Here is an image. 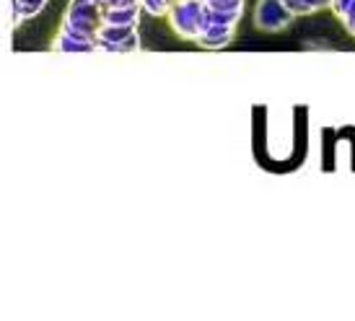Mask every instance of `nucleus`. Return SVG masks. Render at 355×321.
Masks as SVG:
<instances>
[{
  "mask_svg": "<svg viewBox=\"0 0 355 321\" xmlns=\"http://www.w3.org/2000/svg\"><path fill=\"white\" fill-rule=\"evenodd\" d=\"M104 10H107V0H70L62 16V31L80 40L96 42L104 26Z\"/></svg>",
  "mask_w": 355,
  "mask_h": 321,
  "instance_id": "1",
  "label": "nucleus"
},
{
  "mask_svg": "<svg viewBox=\"0 0 355 321\" xmlns=\"http://www.w3.org/2000/svg\"><path fill=\"white\" fill-rule=\"evenodd\" d=\"M202 10H205V0H174L168 8V24L184 40L198 42L200 31H202Z\"/></svg>",
  "mask_w": 355,
  "mask_h": 321,
  "instance_id": "2",
  "label": "nucleus"
},
{
  "mask_svg": "<svg viewBox=\"0 0 355 321\" xmlns=\"http://www.w3.org/2000/svg\"><path fill=\"white\" fill-rule=\"evenodd\" d=\"M99 49L112 55H135L140 49L138 26H112L104 24L99 31Z\"/></svg>",
  "mask_w": 355,
  "mask_h": 321,
  "instance_id": "3",
  "label": "nucleus"
},
{
  "mask_svg": "<svg viewBox=\"0 0 355 321\" xmlns=\"http://www.w3.org/2000/svg\"><path fill=\"white\" fill-rule=\"evenodd\" d=\"M296 13H291L283 0H259L254 10V24L262 31H283L291 26Z\"/></svg>",
  "mask_w": 355,
  "mask_h": 321,
  "instance_id": "4",
  "label": "nucleus"
},
{
  "mask_svg": "<svg viewBox=\"0 0 355 321\" xmlns=\"http://www.w3.org/2000/svg\"><path fill=\"white\" fill-rule=\"evenodd\" d=\"M52 49H55V52H62V55H83V52H96V49H99V42L80 40V37H73V34L60 29L58 40L52 42Z\"/></svg>",
  "mask_w": 355,
  "mask_h": 321,
  "instance_id": "5",
  "label": "nucleus"
},
{
  "mask_svg": "<svg viewBox=\"0 0 355 321\" xmlns=\"http://www.w3.org/2000/svg\"><path fill=\"white\" fill-rule=\"evenodd\" d=\"M234 29L236 26H223V24H210L207 29H202V34L198 37V44L205 49H220L226 47L228 42L234 40Z\"/></svg>",
  "mask_w": 355,
  "mask_h": 321,
  "instance_id": "6",
  "label": "nucleus"
},
{
  "mask_svg": "<svg viewBox=\"0 0 355 321\" xmlns=\"http://www.w3.org/2000/svg\"><path fill=\"white\" fill-rule=\"evenodd\" d=\"M140 13H143L140 6H109L104 10V24H112V26H138Z\"/></svg>",
  "mask_w": 355,
  "mask_h": 321,
  "instance_id": "7",
  "label": "nucleus"
},
{
  "mask_svg": "<svg viewBox=\"0 0 355 321\" xmlns=\"http://www.w3.org/2000/svg\"><path fill=\"white\" fill-rule=\"evenodd\" d=\"M47 3H50V0H13V21L21 24V21H26V19H34L37 13L44 10Z\"/></svg>",
  "mask_w": 355,
  "mask_h": 321,
  "instance_id": "8",
  "label": "nucleus"
},
{
  "mask_svg": "<svg viewBox=\"0 0 355 321\" xmlns=\"http://www.w3.org/2000/svg\"><path fill=\"white\" fill-rule=\"evenodd\" d=\"M174 0H140V8L146 10L148 16H166Z\"/></svg>",
  "mask_w": 355,
  "mask_h": 321,
  "instance_id": "9",
  "label": "nucleus"
},
{
  "mask_svg": "<svg viewBox=\"0 0 355 321\" xmlns=\"http://www.w3.org/2000/svg\"><path fill=\"white\" fill-rule=\"evenodd\" d=\"M301 3H304L306 13H319V10L332 8V3H335V0H301Z\"/></svg>",
  "mask_w": 355,
  "mask_h": 321,
  "instance_id": "10",
  "label": "nucleus"
},
{
  "mask_svg": "<svg viewBox=\"0 0 355 321\" xmlns=\"http://www.w3.org/2000/svg\"><path fill=\"white\" fill-rule=\"evenodd\" d=\"M353 6H355V0H335V3H332V10H335L337 16L343 19V16H345V13L353 8Z\"/></svg>",
  "mask_w": 355,
  "mask_h": 321,
  "instance_id": "11",
  "label": "nucleus"
},
{
  "mask_svg": "<svg viewBox=\"0 0 355 321\" xmlns=\"http://www.w3.org/2000/svg\"><path fill=\"white\" fill-rule=\"evenodd\" d=\"M288 8H291V13H296V16H304L306 8H304V3L301 0H283Z\"/></svg>",
  "mask_w": 355,
  "mask_h": 321,
  "instance_id": "12",
  "label": "nucleus"
},
{
  "mask_svg": "<svg viewBox=\"0 0 355 321\" xmlns=\"http://www.w3.org/2000/svg\"><path fill=\"white\" fill-rule=\"evenodd\" d=\"M343 24L347 26V31H350V34H355V6L347 10L345 16H343Z\"/></svg>",
  "mask_w": 355,
  "mask_h": 321,
  "instance_id": "13",
  "label": "nucleus"
}]
</instances>
